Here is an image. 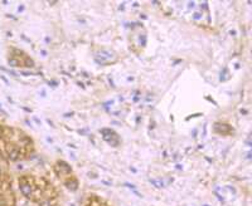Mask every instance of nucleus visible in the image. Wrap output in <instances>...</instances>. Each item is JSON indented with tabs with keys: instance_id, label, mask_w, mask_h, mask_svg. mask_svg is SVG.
Wrapping results in <instances>:
<instances>
[{
	"instance_id": "obj_1",
	"label": "nucleus",
	"mask_w": 252,
	"mask_h": 206,
	"mask_svg": "<svg viewBox=\"0 0 252 206\" xmlns=\"http://www.w3.org/2000/svg\"><path fill=\"white\" fill-rule=\"evenodd\" d=\"M95 59L99 64H107V63L115 62L116 55H115L114 51H111V50H100L96 53Z\"/></svg>"
},
{
	"instance_id": "obj_2",
	"label": "nucleus",
	"mask_w": 252,
	"mask_h": 206,
	"mask_svg": "<svg viewBox=\"0 0 252 206\" xmlns=\"http://www.w3.org/2000/svg\"><path fill=\"white\" fill-rule=\"evenodd\" d=\"M101 133H102V137H104V139L107 142V143H110L111 146H114V147H117L119 146V143H120V139H119V136L116 132H114L112 129H110V128H102L101 129Z\"/></svg>"
},
{
	"instance_id": "obj_3",
	"label": "nucleus",
	"mask_w": 252,
	"mask_h": 206,
	"mask_svg": "<svg viewBox=\"0 0 252 206\" xmlns=\"http://www.w3.org/2000/svg\"><path fill=\"white\" fill-rule=\"evenodd\" d=\"M214 129H216V132L218 133H230L231 132V126L228 124H225V123H216L214 124Z\"/></svg>"
},
{
	"instance_id": "obj_4",
	"label": "nucleus",
	"mask_w": 252,
	"mask_h": 206,
	"mask_svg": "<svg viewBox=\"0 0 252 206\" xmlns=\"http://www.w3.org/2000/svg\"><path fill=\"white\" fill-rule=\"evenodd\" d=\"M20 190H22V192L24 196H27V197H30V195H32V187L29 184H27L25 180L23 179L22 182H20Z\"/></svg>"
},
{
	"instance_id": "obj_5",
	"label": "nucleus",
	"mask_w": 252,
	"mask_h": 206,
	"mask_svg": "<svg viewBox=\"0 0 252 206\" xmlns=\"http://www.w3.org/2000/svg\"><path fill=\"white\" fill-rule=\"evenodd\" d=\"M66 186L68 187L69 190H72V191H74V190H77V186H78V182L74 180V179H71V180H68L67 182H66Z\"/></svg>"
},
{
	"instance_id": "obj_6",
	"label": "nucleus",
	"mask_w": 252,
	"mask_h": 206,
	"mask_svg": "<svg viewBox=\"0 0 252 206\" xmlns=\"http://www.w3.org/2000/svg\"><path fill=\"white\" fill-rule=\"evenodd\" d=\"M58 166L60 167V170L62 171H64V172H71V166H68V163H66L64 161H60V162H58Z\"/></svg>"
},
{
	"instance_id": "obj_7",
	"label": "nucleus",
	"mask_w": 252,
	"mask_h": 206,
	"mask_svg": "<svg viewBox=\"0 0 252 206\" xmlns=\"http://www.w3.org/2000/svg\"><path fill=\"white\" fill-rule=\"evenodd\" d=\"M18 154H19V151H18V149H13V151L10 152V156H9V157H10L12 161H15L17 158H18Z\"/></svg>"
},
{
	"instance_id": "obj_8",
	"label": "nucleus",
	"mask_w": 252,
	"mask_h": 206,
	"mask_svg": "<svg viewBox=\"0 0 252 206\" xmlns=\"http://www.w3.org/2000/svg\"><path fill=\"white\" fill-rule=\"evenodd\" d=\"M9 65H12V67H19V60H17V59H9Z\"/></svg>"
},
{
	"instance_id": "obj_9",
	"label": "nucleus",
	"mask_w": 252,
	"mask_h": 206,
	"mask_svg": "<svg viewBox=\"0 0 252 206\" xmlns=\"http://www.w3.org/2000/svg\"><path fill=\"white\" fill-rule=\"evenodd\" d=\"M150 182H151L153 185H155L156 187H163V186H164L163 181H158V180H151V179H150Z\"/></svg>"
},
{
	"instance_id": "obj_10",
	"label": "nucleus",
	"mask_w": 252,
	"mask_h": 206,
	"mask_svg": "<svg viewBox=\"0 0 252 206\" xmlns=\"http://www.w3.org/2000/svg\"><path fill=\"white\" fill-rule=\"evenodd\" d=\"M33 65H34L33 60H32L30 58H25V67H29L30 68V67H33Z\"/></svg>"
},
{
	"instance_id": "obj_11",
	"label": "nucleus",
	"mask_w": 252,
	"mask_h": 206,
	"mask_svg": "<svg viewBox=\"0 0 252 206\" xmlns=\"http://www.w3.org/2000/svg\"><path fill=\"white\" fill-rule=\"evenodd\" d=\"M226 79H228V71H227V68L223 69V76H221V81H226Z\"/></svg>"
},
{
	"instance_id": "obj_12",
	"label": "nucleus",
	"mask_w": 252,
	"mask_h": 206,
	"mask_svg": "<svg viewBox=\"0 0 252 206\" xmlns=\"http://www.w3.org/2000/svg\"><path fill=\"white\" fill-rule=\"evenodd\" d=\"M200 16H202V15H200V14H199V13H195V14H194V15H193V18H194V19H195V20H198V19H200Z\"/></svg>"
},
{
	"instance_id": "obj_13",
	"label": "nucleus",
	"mask_w": 252,
	"mask_h": 206,
	"mask_svg": "<svg viewBox=\"0 0 252 206\" xmlns=\"http://www.w3.org/2000/svg\"><path fill=\"white\" fill-rule=\"evenodd\" d=\"M0 77H1V79H3V81H4V82H5V83L8 84V79H6L5 77H4V76H0Z\"/></svg>"
},
{
	"instance_id": "obj_14",
	"label": "nucleus",
	"mask_w": 252,
	"mask_h": 206,
	"mask_svg": "<svg viewBox=\"0 0 252 206\" xmlns=\"http://www.w3.org/2000/svg\"><path fill=\"white\" fill-rule=\"evenodd\" d=\"M18 10H19V11H23V10H24V6H19V9H18Z\"/></svg>"
},
{
	"instance_id": "obj_15",
	"label": "nucleus",
	"mask_w": 252,
	"mask_h": 206,
	"mask_svg": "<svg viewBox=\"0 0 252 206\" xmlns=\"http://www.w3.org/2000/svg\"><path fill=\"white\" fill-rule=\"evenodd\" d=\"M230 34H232V35H235V34H236V31H235V30H231V31H230Z\"/></svg>"
},
{
	"instance_id": "obj_16",
	"label": "nucleus",
	"mask_w": 252,
	"mask_h": 206,
	"mask_svg": "<svg viewBox=\"0 0 252 206\" xmlns=\"http://www.w3.org/2000/svg\"><path fill=\"white\" fill-rule=\"evenodd\" d=\"M0 174H1V171H0Z\"/></svg>"
}]
</instances>
